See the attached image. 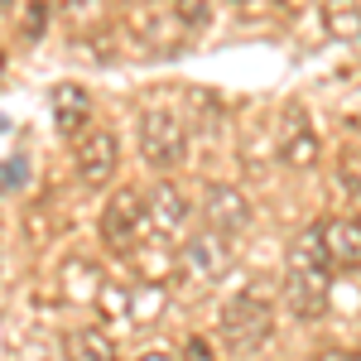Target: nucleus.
Wrapping results in <instances>:
<instances>
[{"label": "nucleus", "instance_id": "1", "mask_svg": "<svg viewBox=\"0 0 361 361\" xmlns=\"http://www.w3.org/2000/svg\"><path fill=\"white\" fill-rule=\"evenodd\" d=\"M333 260H328V250H323V236H318V226L304 231L294 246H289V260H284V304L294 318H323L328 313V294H333Z\"/></svg>", "mask_w": 361, "mask_h": 361}, {"label": "nucleus", "instance_id": "2", "mask_svg": "<svg viewBox=\"0 0 361 361\" xmlns=\"http://www.w3.org/2000/svg\"><path fill=\"white\" fill-rule=\"evenodd\" d=\"M275 333V304L265 299V294H236V299H226L222 308V342L231 352H260L265 342Z\"/></svg>", "mask_w": 361, "mask_h": 361}, {"label": "nucleus", "instance_id": "3", "mask_svg": "<svg viewBox=\"0 0 361 361\" xmlns=\"http://www.w3.org/2000/svg\"><path fill=\"white\" fill-rule=\"evenodd\" d=\"M183 149H188V135H183L178 116H169V111L140 116V154H145L149 169H178L183 164Z\"/></svg>", "mask_w": 361, "mask_h": 361}, {"label": "nucleus", "instance_id": "4", "mask_svg": "<svg viewBox=\"0 0 361 361\" xmlns=\"http://www.w3.org/2000/svg\"><path fill=\"white\" fill-rule=\"evenodd\" d=\"M145 226H149V207H145L140 193H116L111 202L102 207V241H106L116 255L135 250L140 236H145Z\"/></svg>", "mask_w": 361, "mask_h": 361}, {"label": "nucleus", "instance_id": "5", "mask_svg": "<svg viewBox=\"0 0 361 361\" xmlns=\"http://www.w3.org/2000/svg\"><path fill=\"white\" fill-rule=\"evenodd\" d=\"M226 265H231V236L212 231V226L197 231V236H188V241L178 246V275L193 279V284H212Z\"/></svg>", "mask_w": 361, "mask_h": 361}, {"label": "nucleus", "instance_id": "6", "mask_svg": "<svg viewBox=\"0 0 361 361\" xmlns=\"http://www.w3.org/2000/svg\"><path fill=\"white\" fill-rule=\"evenodd\" d=\"M73 159H78V178L92 183V188H102V183L116 173V159H121L116 135H111V130H102V126H87L82 135L73 140Z\"/></svg>", "mask_w": 361, "mask_h": 361}, {"label": "nucleus", "instance_id": "7", "mask_svg": "<svg viewBox=\"0 0 361 361\" xmlns=\"http://www.w3.org/2000/svg\"><path fill=\"white\" fill-rule=\"evenodd\" d=\"M202 217H207L212 231L236 236V231L250 226V202H246V193H236V188H226V183H207V193H202Z\"/></svg>", "mask_w": 361, "mask_h": 361}, {"label": "nucleus", "instance_id": "8", "mask_svg": "<svg viewBox=\"0 0 361 361\" xmlns=\"http://www.w3.org/2000/svg\"><path fill=\"white\" fill-rule=\"evenodd\" d=\"M49 111H54V130L63 140H78L92 126V97L78 82H58L49 92Z\"/></svg>", "mask_w": 361, "mask_h": 361}, {"label": "nucleus", "instance_id": "9", "mask_svg": "<svg viewBox=\"0 0 361 361\" xmlns=\"http://www.w3.org/2000/svg\"><path fill=\"white\" fill-rule=\"evenodd\" d=\"M279 154L289 169H308L318 159V140L308 130L304 106H284V116H279Z\"/></svg>", "mask_w": 361, "mask_h": 361}, {"label": "nucleus", "instance_id": "10", "mask_svg": "<svg viewBox=\"0 0 361 361\" xmlns=\"http://www.w3.org/2000/svg\"><path fill=\"white\" fill-rule=\"evenodd\" d=\"M323 250L333 260V270H361V222L357 217H333L318 226Z\"/></svg>", "mask_w": 361, "mask_h": 361}, {"label": "nucleus", "instance_id": "11", "mask_svg": "<svg viewBox=\"0 0 361 361\" xmlns=\"http://www.w3.org/2000/svg\"><path fill=\"white\" fill-rule=\"evenodd\" d=\"M183 222H188V197L178 193L173 183H159V188L149 193V226H159V231H178Z\"/></svg>", "mask_w": 361, "mask_h": 361}, {"label": "nucleus", "instance_id": "12", "mask_svg": "<svg viewBox=\"0 0 361 361\" xmlns=\"http://www.w3.org/2000/svg\"><path fill=\"white\" fill-rule=\"evenodd\" d=\"M63 361H116V342L102 328H78L63 342Z\"/></svg>", "mask_w": 361, "mask_h": 361}, {"label": "nucleus", "instance_id": "13", "mask_svg": "<svg viewBox=\"0 0 361 361\" xmlns=\"http://www.w3.org/2000/svg\"><path fill=\"white\" fill-rule=\"evenodd\" d=\"M323 29L333 39H361V5H347V0H333L323 10Z\"/></svg>", "mask_w": 361, "mask_h": 361}, {"label": "nucleus", "instance_id": "14", "mask_svg": "<svg viewBox=\"0 0 361 361\" xmlns=\"http://www.w3.org/2000/svg\"><path fill=\"white\" fill-rule=\"evenodd\" d=\"M183 361H212L207 342H202V337H188V342H183Z\"/></svg>", "mask_w": 361, "mask_h": 361}, {"label": "nucleus", "instance_id": "15", "mask_svg": "<svg viewBox=\"0 0 361 361\" xmlns=\"http://www.w3.org/2000/svg\"><path fill=\"white\" fill-rule=\"evenodd\" d=\"M202 20H207L202 0H183V25H202Z\"/></svg>", "mask_w": 361, "mask_h": 361}, {"label": "nucleus", "instance_id": "16", "mask_svg": "<svg viewBox=\"0 0 361 361\" xmlns=\"http://www.w3.org/2000/svg\"><path fill=\"white\" fill-rule=\"evenodd\" d=\"M44 15H49V5H44V0H34V5H29V34H39V29H44Z\"/></svg>", "mask_w": 361, "mask_h": 361}, {"label": "nucleus", "instance_id": "17", "mask_svg": "<svg viewBox=\"0 0 361 361\" xmlns=\"http://www.w3.org/2000/svg\"><path fill=\"white\" fill-rule=\"evenodd\" d=\"M313 361H352V357H342V352H318Z\"/></svg>", "mask_w": 361, "mask_h": 361}, {"label": "nucleus", "instance_id": "18", "mask_svg": "<svg viewBox=\"0 0 361 361\" xmlns=\"http://www.w3.org/2000/svg\"><path fill=\"white\" fill-rule=\"evenodd\" d=\"M140 361H173V357H169V352H145Z\"/></svg>", "mask_w": 361, "mask_h": 361}, {"label": "nucleus", "instance_id": "19", "mask_svg": "<svg viewBox=\"0 0 361 361\" xmlns=\"http://www.w3.org/2000/svg\"><path fill=\"white\" fill-rule=\"evenodd\" d=\"M0 78H5V54H0Z\"/></svg>", "mask_w": 361, "mask_h": 361}, {"label": "nucleus", "instance_id": "20", "mask_svg": "<svg viewBox=\"0 0 361 361\" xmlns=\"http://www.w3.org/2000/svg\"><path fill=\"white\" fill-rule=\"evenodd\" d=\"M284 5H304V0H284Z\"/></svg>", "mask_w": 361, "mask_h": 361}, {"label": "nucleus", "instance_id": "21", "mask_svg": "<svg viewBox=\"0 0 361 361\" xmlns=\"http://www.w3.org/2000/svg\"><path fill=\"white\" fill-rule=\"evenodd\" d=\"M352 361H361V352H352Z\"/></svg>", "mask_w": 361, "mask_h": 361}, {"label": "nucleus", "instance_id": "22", "mask_svg": "<svg viewBox=\"0 0 361 361\" xmlns=\"http://www.w3.org/2000/svg\"><path fill=\"white\" fill-rule=\"evenodd\" d=\"M5 5H10V0H0V10H5Z\"/></svg>", "mask_w": 361, "mask_h": 361}, {"label": "nucleus", "instance_id": "23", "mask_svg": "<svg viewBox=\"0 0 361 361\" xmlns=\"http://www.w3.org/2000/svg\"><path fill=\"white\" fill-rule=\"evenodd\" d=\"M236 5H246V0H236Z\"/></svg>", "mask_w": 361, "mask_h": 361}]
</instances>
